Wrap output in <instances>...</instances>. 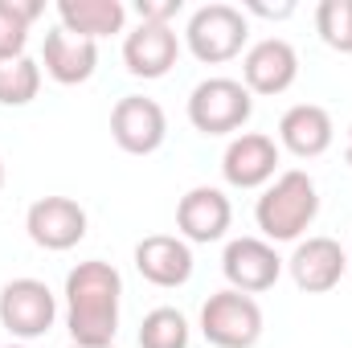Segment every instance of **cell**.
<instances>
[{
	"label": "cell",
	"mask_w": 352,
	"mask_h": 348,
	"mask_svg": "<svg viewBox=\"0 0 352 348\" xmlns=\"http://www.w3.org/2000/svg\"><path fill=\"white\" fill-rule=\"evenodd\" d=\"M123 279L111 262L87 259L66 274V328L74 348H111L119 332Z\"/></svg>",
	"instance_id": "cell-1"
},
{
	"label": "cell",
	"mask_w": 352,
	"mask_h": 348,
	"mask_svg": "<svg viewBox=\"0 0 352 348\" xmlns=\"http://www.w3.org/2000/svg\"><path fill=\"white\" fill-rule=\"evenodd\" d=\"M316 213H320V188L303 168L278 173L254 205V221H258V230L270 246L274 242H299L303 230H311Z\"/></svg>",
	"instance_id": "cell-2"
},
{
	"label": "cell",
	"mask_w": 352,
	"mask_h": 348,
	"mask_svg": "<svg viewBox=\"0 0 352 348\" xmlns=\"http://www.w3.org/2000/svg\"><path fill=\"white\" fill-rule=\"evenodd\" d=\"M250 41V21L242 8L234 4H201L188 25H184V45L197 62L205 66H221V62H234Z\"/></svg>",
	"instance_id": "cell-3"
},
{
	"label": "cell",
	"mask_w": 352,
	"mask_h": 348,
	"mask_svg": "<svg viewBox=\"0 0 352 348\" xmlns=\"http://www.w3.org/2000/svg\"><path fill=\"white\" fill-rule=\"evenodd\" d=\"M254 94L238 78H205L188 94V123L201 135H234L250 123Z\"/></svg>",
	"instance_id": "cell-4"
},
{
	"label": "cell",
	"mask_w": 352,
	"mask_h": 348,
	"mask_svg": "<svg viewBox=\"0 0 352 348\" xmlns=\"http://www.w3.org/2000/svg\"><path fill=\"white\" fill-rule=\"evenodd\" d=\"M201 336L213 348H254L263 336V307L234 287L213 291L201 303Z\"/></svg>",
	"instance_id": "cell-5"
},
{
	"label": "cell",
	"mask_w": 352,
	"mask_h": 348,
	"mask_svg": "<svg viewBox=\"0 0 352 348\" xmlns=\"http://www.w3.org/2000/svg\"><path fill=\"white\" fill-rule=\"evenodd\" d=\"M58 299L41 279H12L0 291V324L12 340H37L54 328Z\"/></svg>",
	"instance_id": "cell-6"
},
{
	"label": "cell",
	"mask_w": 352,
	"mask_h": 348,
	"mask_svg": "<svg viewBox=\"0 0 352 348\" xmlns=\"http://www.w3.org/2000/svg\"><path fill=\"white\" fill-rule=\"evenodd\" d=\"M111 140L131 156H152L168 140V115L148 94H123L111 107Z\"/></svg>",
	"instance_id": "cell-7"
},
{
	"label": "cell",
	"mask_w": 352,
	"mask_h": 348,
	"mask_svg": "<svg viewBox=\"0 0 352 348\" xmlns=\"http://www.w3.org/2000/svg\"><path fill=\"white\" fill-rule=\"evenodd\" d=\"M25 230L41 250H74L87 238V209L74 197H37L25 213Z\"/></svg>",
	"instance_id": "cell-8"
},
{
	"label": "cell",
	"mask_w": 352,
	"mask_h": 348,
	"mask_svg": "<svg viewBox=\"0 0 352 348\" xmlns=\"http://www.w3.org/2000/svg\"><path fill=\"white\" fill-rule=\"evenodd\" d=\"M287 262L278 259V250L266 242V238H234L221 254V270L230 279L234 291L242 295H258V291H270L278 283Z\"/></svg>",
	"instance_id": "cell-9"
},
{
	"label": "cell",
	"mask_w": 352,
	"mask_h": 348,
	"mask_svg": "<svg viewBox=\"0 0 352 348\" xmlns=\"http://www.w3.org/2000/svg\"><path fill=\"white\" fill-rule=\"evenodd\" d=\"M299 78V54L283 37H263L242 58V87L250 94H283Z\"/></svg>",
	"instance_id": "cell-10"
},
{
	"label": "cell",
	"mask_w": 352,
	"mask_h": 348,
	"mask_svg": "<svg viewBox=\"0 0 352 348\" xmlns=\"http://www.w3.org/2000/svg\"><path fill=\"white\" fill-rule=\"evenodd\" d=\"M287 270H291V279H295L299 291L324 295V291H332V287L344 279V270H349V250H344L336 238L316 234V238H307V242L295 246V254L287 259Z\"/></svg>",
	"instance_id": "cell-11"
},
{
	"label": "cell",
	"mask_w": 352,
	"mask_h": 348,
	"mask_svg": "<svg viewBox=\"0 0 352 348\" xmlns=\"http://www.w3.org/2000/svg\"><path fill=\"white\" fill-rule=\"evenodd\" d=\"M230 221H234V205L213 184L188 188L176 205V230H180L184 242H221Z\"/></svg>",
	"instance_id": "cell-12"
},
{
	"label": "cell",
	"mask_w": 352,
	"mask_h": 348,
	"mask_svg": "<svg viewBox=\"0 0 352 348\" xmlns=\"http://www.w3.org/2000/svg\"><path fill=\"white\" fill-rule=\"evenodd\" d=\"M278 144L263 135V131H242V135H234L230 140V148H226V156H221V176H226V184H234V188H263L274 180L278 173Z\"/></svg>",
	"instance_id": "cell-13"
},
{
	"label": "cell",
	"mask_w": 352,
	"mask_h": 348,
	"mask_svg": "<svg viewBox=\"0 0 352 348\" xmlns=\"http://www.w3.org/2000/svg\"><path fill=\"white\" fill-rule=\"evenodd\" d=\"M180 58V37H176L173 25H135L127 37H123V66L127 74L135 78H164Z\"/></svg>",
	"instance_id": "cell-14"
},
{
	"label": "cell",
	"mask_w": 352,
	"mask_h": 348,
	"mask_svg": "<svg viewBox=\"0 0 352 348\" xmlns=\"http://www.w3.org/2000/svg\"><path fill=\"white\" fill-rule=\"evenodd\" d=\"M332 115L320 107V102H295L283 111L278 119V148H287L291 156L299 160H316L332 148Z\"/></svg>",
	"instance_id": "cell-15"
},
{
	"label": "cell",
	"mask_w": 352,
	"mask_h": 348,
	"mask_svg": "<svg viewBox=\"0 0 352 348\" xmlns=\"http://www.w3.org/2000/svg\"><path fill=\"white\" fill-rule=\"evenodd\" d=\"M41 66H45V74H50L54 83L78 87V83H87L90 74H94V66H98V41L78 37V33H70V29L58 25V29L45 33Z\"/></svg>",
	"instance_id": "cell-16"
},
{
	"label": "cell",
	"mask_w": 352,
	"mask_h": 348,
	"mask_svg": "<svg viewBox=\"0 0 352 348\" xmlns=\"http://www.w3.org/2000/svg\"><path fill=\"white\" fill-rule=\"evenodd\" d=\"M135 270L152 287H184L192 279V250L180 234H148L135 246Z\"/></svg>",
	"instance_id": "cell-17"
},
{
	"label": "cell",
	"mask_w": 352,
	"mask_h": 348,
	"mask_svg": "<svg viewBox=\"0 0 352 348\" xmlns=\"http://www.w3.org/2000/svg\"><path fill=\"white\" fill-rule=\"evenodd\" d=\"M58 21L62 29L78 37H115L127 25V4L123 0H58Z\"/></svg>",
	"instance_id": "cell-18"
},
{
	"label": "cell",
	"mask_w": 352,
	"mask_h": 348,
	"mask_svg": "<svg viewBox=\"0 0 352 348\" xmlns=\"http://www.w3.org/2000/svg\"><path fill=\"white\" fill-rule=\"evenodd\" d=\"M41 17L37 0H0V62L25 58L29 45V25Z\"/></svg>",
	"instance_id": "cell-19"
},
{
	"label": "cell",
	"mask_w": 352,
	"mask_h": 348,
	"mask_svg": "<svg viewBox=\"0 0 352 348\" xmlns=\"http://www.w3.org/2000/svg\"><path fill=\"white\" fill-rule=\"evenodd\" d=\"M41 90V62L25 58H8L0 62V107H29Z\"/></svg>",
	"instance_id": "cell-20"
},
{
	"label": "cell",
	"mask_w": 352,
	"mask_h": 348,
	"mask_svg": "<svg viewBox=\"0 0 352 348\" xmlns=\"http://www.w3.org/2000/svg\"><path fill=\"white\" fill-rule=\"evenodd\" d=\"M135 340L140 348H188V320L176 307H152Z\"/></svg>",
	"instance_id": "cell-21"
},
{
	"label": "cell",
	"mask_w": 352,
	"mask_h": 348,
	"mask_svg": "<svg viewBox=\"0 0 352 348\" xmlns=\"http://www.w3.org/2000/svg\"><path fill=\"white\" fill-rule=\"evenodd\" d=\"M316 33L328 50L352 54V0H320L316 8Z\"/></svg>",
	"instance_id": "cell-22"
},
{
	"label": "cell",
	"mask_w": 352,
	"mask_h": 348,
	"mask_svg": "<svg viewBox=\"0 0 352 348\" xmlns=\"http://www.w3.org/2000/svg\"><path fill=\"white\" fill-rule=\"evenodd\" d=\"M180 8H184V0H135V12L144 25H173Z\"/></svg>",
	"instance_id": "cell-23"
},
{
	"label": "cell",
	"mask_w": 352,
	"mask_h": 348,
	"mask_svg": "<svg viewBox=\"0 0 352 348\" xmlns=\"http://www.w3.org/2000/svg\"><path fill=\"white\" fill-rule=\"evenodd\" d=\"M246 12H258V17H291V12H295V4H274V8H270V4L250 0V4H246Z\"/></svg>",
	"instance_id": "cell-24"
},
{
	"label": "cell",
	"mask_w": 352,
	"mask_h": 348,
	"mask_svg": "<svg viewBox=\"0 0 352 348\" xmlns=\"http://www.w3.org/2000/svg\"><path fill=\"white\" fill-rule=\"evenodd\" d=\"M344 160L352 164V127H349V144H344Z\"/></svg>",
	"instance_id": "cell-25"
},
{
	"label": "cell",
	"mask_w": 352,
	"mask_h": 348,
	"mask_svg": "<svg viewBox=\"0 0 352 348\" xmlns=\"http://www.w3.org/2000/svg\"><path fill=\"white\" fill-rule=\"evenodd\" d=\"M0 188H4V160H0Z\"/></svg>",
	"instance_id": "cell-26"
},
{
	"label": "cell",
	"mask_w": 352,
	"mask_h": 348,
	"mask_svg": "<svg viewBox=\"0 0 352 348\" xmlns=\"http://www.w3.org/2000/svg\"><path fill=\"white\" fill-rule=\"evenodd\" d=\"M4 348H25V345H4Z\"/></svg>",
	"instance_id": "cell-27"
},
{
	"label": "cell",
	"mask_w": 352,
	"mask_h": 348,
	"mask_svg": "<svg viewBox=\"0 0 352 348\" xmlns=\"http://www.w3.org/2000/svg\"><path fill=\"white\" fill-rule=\"evenodd\" d=\"M349 262H352V250H349Z\"/></svg>",
	"instance_id": "cell-28"
},
{
	"label": "cell",
	"mask_w": 352,
	"mask_h": 348,
	"mask_svg": "<svg viewBox=\"0 0 352 348\" xmlns=\"http://www.w3.org/2000/svg\"><path fill=\"white\" fill-rule=\"evenodd\" d=\"M70 348H74V345H70ZM111 348H115V345H111Z\"/></svg>",
	"instance_id": "cell-29"
}]
</instances>
